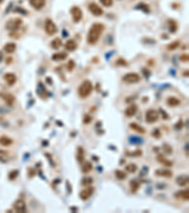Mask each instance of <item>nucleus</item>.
<instances>
[{
    "instance_id": "f257e3e1",
    "label": "nucleus",
    "mask_w": 189,
    "mask_h": 213,
    "mask_svg": "<svg viewBox=\"0 0 189 213\" xmlns=\"http://www.w3.org/2000/svg\"><path fill=\"white\" fill-rule=\"evenodd\" d=\"M104 25L101 23H94L89 28L88 34H87V42L90 45H94L98 42L101 34L103 33L104 30Z\"/></svg>"
},
{
    "instance_id": "f03ea898",
    "label": "nucleus",
    "mask_w": 189,
    "mask_h": 213,
    "mask_svg": "<svg viewBox=\"0 0 189 213\" xmlns=\"http://www.w3.org/2000/svg\"><path fill=\"white\" fill-rule=\"evenodd\" d=\"M93 91V84L90 81L86 80L81 83V84L78 88V94L80 98H87L91 95V93Z\"/></svg>"
},
{
    "instance_id": "7ed1b4c3",
    "label": "nucleus",
    "mask_w": 189,
    "mask_h": 213,
    "mask_svg": "<svg viewBox=\"0 0 189 213\" xmlns=\"http://www.w3.org/2000/svg\"><path fill=\"white\" fill-rule=\"evenodd\" d=\"M22 19L20 18H11L6 24V28L10 31H17L22 25Z\"/></svg>"
},
{
    "instance_id": "20e7f679",
    "label": "nucleus",
    "mask_w": 189,
    "mask_h": 213,
    "mask_svg": "<svg viewBox=\"0 0 189 213\" xmlns=\"http://www.w3.org/2000/svg\"><path fill=\"white\" fill-rule=\"evenodd\" d=\"M44 30H46L47 34H48L49 36L54 35L57 32V26L51 19L47 18L46 20V22H44Z\"/></svg>"
},
{
    "instance_id": "39448f33",
    "label": "nucleus",
    "mask_w": 189,
    "mask_h": 213,
    "mask_svg": "<svg viewBox=\"0 0 189 213\" xmlns=\"http://www.w3.org/2000/svg\"><path fill=\"white\" fill-rule=\"evenodd\" d=\"M159 118V113L154 109H150L147 110L146 113V121L149 124H152L156 122Z\"/></svg>"
},
{
    "instance_id": "423d86ee",
    "label": "nucleus",
    "mask_w": 189,
    "mask_h": 213,
    "mask_svg": "<svg viewBox=\"0 0 189 213\" xmlns=\"http://www.w3.org/2000/svg\"><path fill=\"white\" fill-rule=\"evenodd\" d=\"M122 80L127 84H136L138 81H140V76H139L137 73L134 72H130L126 74L124 77L122 78Z\"/></svg>"
},
{
    "instance_id": "0eeeda50",
    "label": "nucleus",
    "mask_w": 189,
    "mask_h": 213,
    "mask_svg": "<svg viewBox=\"0 0 189 213\" xmlns=\"http://www.w3.org/2000/svg\"><path fill=\"white\" fill-rule=\"evenodd\" d=\"M71 15H72L73 21L75 23H79L83 19V11L79 7L74 6L71 9Z\"/></svg>"
},
{
    "instance_id": "6e6552de",
    "label": "nucleus",
    "mask_w": 189,
    "mask_h": 213,
    "mask_svg": "<svg viewBox=\"0 0 189 213\" xmlns=\"http://www.w3.org/2000/svg\"><path fill=\"white\" fill-rule=\"evenodd\" d=\"M88 8H89L90 13L94 16H101L103 14V10L96 3H90Z\"/></svg>"
},
{
    "instance_id": "1a4fd4ad",
    "label": "nucleus",
    "mask_w": 189,
    "mask_h": 213,
    "mask_svg": "<svg viewBox=\"0 0 189 213\" xmlns=\"http://www.w3.org/2000/svg\"><path fill=\"white\" fill-rule=\"evenodd\" d=\"M13 208L16 212H19V213H24L27 211V206H26V203L24 202L23 200H17L16 202L14 203V206H13Z\"/></svg>"
},
{
    "instance_id": "9d476101",
    "label": "nucleus",
    "mask_w": 189,
    "mask_h": 213,
    "mask_svg": "<svg viewBox=\"0 0 189 213\" xmlns=\"http://www.w3.org/2000/svg\"><path fill=\"white\" fill-rule=\"evenodd\" d=\"M46 3H47V0H30V6L37 11L42 10L46 6Z\"/></svg>"
},
{
    "instance_id": "9b49d317",
    "label": "nucleus",
    "mask_w": 189,
    "mask_h": 213,
    "mask_svg": "<svg viewBox=\"0 0 189 213\" xmlns=\"http://www.w3.org/2000/svg\"><path fill=\"white\" fill-rule=\"evenodd\" d=\"M94 193V188H86L85 190H81L80 193V197L81 200H87L92 196V194Z\"/></svg>"
},
{
    "instance_id": "f8f14e48",
    "label": "nucleus",
    "mask_w": 189,
    "mask_h": 213,
    "mask_svg": "<svg viewBox=\"0 0 189 213\" xmlns=\"http://www.w3.org/2000/svg\"><path fill=\"white\" fill-rule=\"evenodd\" d=\"M137 110H138V107L136 104H130V106H128V108L125 110L126 117H133L134 115L137 113Z\"/></svg>"
},
{
    "instance_id": "ddd939ff",
    "label": "nucleus",
    "mask_w": 189,
    "mask_h": 213,
    "mask_svg": "<svg viewBox=\"0 0 189 213\" xmlns=\"http://www.w3.org/2000/svg\"><path fill=\"white\" fill-rule=\"evenodd\" d=\"M4 80L6 81V83L9 85H13L16 83V81H17V78H16L15 74H13V73H6L4 75Z\"/></svg>"
},
{
    "instance_id": "4468645a",
    "label": "nucleus",
    "mask_w": 189,
    "mask_h": 213,
    "mask_svg": "<svg viewBox=\"0 0 189 213\" xmlns=\"http://www.w3.org/2000/svg\"><path fill=\"white\" fill-rule=\"evenodd\" d=\"M12 143H13V140H12L11 137H7V136L0 137V145H1V146L9 147L11 145H12Z\"/></svg>"
},
{
    "instance_id": "2eb2a0df",
    "label": "nucleus",
    "mask_w": 189,
    "mask_h": 213,
    "mask_svg": "<svg viewBox=\"0 0 189 213\" xmlns=\"http://www.w3.org/2000/svg\"><path fill=\"white\" fill-rule=\"evenodd\" d=\"M156 175L161 176V177H166V178H171L173 173L170 170H158L156 171Z\"/></svg>"
},
{
    "instance_id": "dca6fc26",
    "label": "nucleus",
    "mask_w": 189,
    "mask_h": 213,
    "mask_svg": "<svg viewBox=\"0 0 189 213\" xmlns=\"http://www.w3.org/2000/svg\"><path fill=\"white\" fill-rule=\"evenodd\" d=\"M66 58H67V53L65 52H57L52 55V60L57 61V62H60V61H63Z\"/></svg>"
},
{
    "instance_id": "f3484780",
    "label": "nucleus",
    "mask_w": 189,
    "mask_h": 213,
    "mask_svg": "<svg viewBox=\"0 0 189 213\" xmlns=\"http://www.w3.org/2000/svg\"><path fill=\"white\" fill-rule=\"evenodd\" d=\"M64 47H65V48H66L68 51H74V50H77L78 45H77V43L74 40H68L67 42L65 43Z\"/></svg>"
},
{
    "instance_id": "a211bd4d",
    "label": "nucleus",
    "mask_w": 189,
    "mask_h": 213,
    "mask_svg": "<svg viewBox=\"0 0 189 213\" xmlns=\"http://www.w3.org/2000/svg\"><path fill=\"white\" fill-rule=\"evenodd\" d=\"M16 50V45L14 43H7L5 45V47H4V51L9 53H13L14 51Z\"/></svg>"
},
{
    "instance_id": "6ab92c4d",
    "label": "nucleus",
    "mask_w": 189,
    "mask_h": 213,
    "mask_svg": "<svg viewBox=\"0 0 189 213\" xmlns=\"http://www.w3.org/2000/svg\"><path fill=\"white\" fill-rule=\"evenodd\" d=\"M175 196H176V198L183 199L184 201H188V199H189V190H185L180 191V192H178V193H176Z\"/></svg>"
},
{
    "instance_id": "aec40b11",
    "label": "nucleus",
    "mask_w": 189,
    "mask_h": 213,
    "mask_svg": "<svg viewBox=\"0 0 189 213\" xmlns=\"http://www.w3.org/2000/svg\"><path fill=\"white\" fill-rule=\"evenodd\" d=\"M180 103H181L180 100L176 97H169L167 99V104L171 106V107H176V106L180 105Z\"/></svg>"
},
{
    "instance_id": "412c9836",
    "label": "nucleus",
    "mask_w": 189,
    "mask_h": 213,
    "mask_svg": "<svg viewBox=\"0 0 189 213\" xmlns=\"http://www.w3.org/2000/svg\"><path fill=\"white\" fill-rule=\"evenodd\" d=\"M157 160L161 163V164H163L164 166H166V167H171L172 166V162L171 161H169L168 160V159H166L165 156H164V155H162V154H159L158 156H157Z\"/></svg>"
},
{
    "instance_id": "4be33fe9",
    "label": "nucleus",
    "mask_w": 189,
    "mask_h": 213,
    "mask_svg": "<svg viewBox=\"0 0 189 213\" xmlns=\"http://www.w3.org/2000/svg\"><path fill=\"white\" fill-rule=\"evenodd\" d=\"M177 184L181 187H184L188 184V176L187 175H181L177 178Z\"/></svg>"
},
{
    "instance_id": "5701e85b",
    "label": "nucleus",
    "mask_w": 189,
    "mask_h": 213,
    "mask_svg": "<svg viewBox=\"0 0 189 213\" xmlns=\"http://www.w3.org/2000/svg\"><path fill=\"white\" fill-rule=\"evenodd\" d=\"M130 128L134 130L135 132H137L139 134H145L146 133V130L144 129V127L138 125L137 123H130Z\"/></svg>"
},
{
    "instance_id": "b1692460",
    "label": "nucleus",
    "mask_w": 189,
    "mask_h": 213,
    "mask_svg": "<svg viewBox=\"0 0 189 213\" xmlns=\"http://www.w3.org/2000/svg\"><path fill=\"white\" fill-rule=\"evenodd\" d=\"M3 100H5L8 105H12L15 100V98L11 94H5V95H3Z\"/></svg>"
},
{
    "instance_id": "393cba45",
    "label": "nucleus",
    "mask_w": 189,
    "mask_h": 213,
    "mask_svg": "<svg viewBox=\"0 0 189 213\" xmlns=\"http://www.w3.org/2000/svg\"><path fill=\"white\" fill-rule=\"evenodd\" d=\"M168 28H169V30L170 32H172V33H175L176 31H177L178 30V24L177 22L175 21V20H169L168 21Z\"/></svg>"
},
{
    "instance_id": "a878e982",
    "label": "nucleus",
    "mask_w": 189,
    "mask_h": 213,
    "mask_svg": "<svg viewBox=\"0 0 189 213\" xmlns=\"http://www.w3.org/2000/svg\"><path fill=\"white\" fill-rule=\"evenodd\" d=\"M92 169H93L92 163L87 161V162H84L83 163V167H81V171H83V173H90V171H92Z\"/></svg>"
},
{
    "instance_id": "bb28decb",
    "label": "nucleus",
    "mask_w": 189,
    "mask_h": 213,
    "mask_svg": "<svg viewBox=\"0 0 189 213\" xmlns=\"http://www.w3.org/2000/svg\"><path fill=\"white\" fill-rule=\"evenodd\" d=\"M61 45H63V43H61V40L60 38H55L51 42V47H52V48H54V50H58V48H60L61 47Z\"/></svg>"
},
{
    "instance_id": "cd10ccee",
    "label": "nucleus",
    "mask_w": 189,
    "mask_h": 213,
    "mask_svg": "<svg viewBox=\"0 0 189 213\" xmlns=\"http://www.w3.org/2000/svg\"><path fill=\"white\" fill-rule=\"evenodd\" d=\"M130 190H131V192H133V193H135V192H137V190H139V187H140L139 183L137 181H135V180H133V181H130Z\"/></svg>"
},
{
    "instance_id": "c85d7f7f",
    "label": "nucleus",
    "mask_w": 189,
    "mask_h": 213,
    "mask_svg": "<svg viewBox=\"0 0 189 213\" xmlns=\"http://www.w3.org/2000/svg\"><path fill=\"white\" fill-rule=\"evenodd\" d=\"M114 173H116V177L119 180H124L127 178V174L125 173V171H123L116 170L114 171Z\"/></svg>"
},
{
    "instance_id": "c756f323",
    "label": "nucleus",
    "mask_w": 189,
    "mask_h": 213,
    "mask_svg": "<svg viewBox=\"0 0 189 213\" xmlns=\"http://www.w3.org/2000/svg\"><path fill=\"white\" fill-rule=\"evenodd\" d=\"M84 160V150L80 147L79 149H78V161L80 163H83Z\"/></svg>"
},
{
    "instance_id": "7c9ffc66",
    "label": "nucleus",
    "mask_w": 189,
    "mask_h": 213,
    "mask_svg": "<svg viewBox=\"0 0 189 213\" xmlns=\"http://www.w3.org/2000/svg\"><path fill=\"white\" fill-rule=\"evenodd\" d=\"M180 46V41H174V42L170 43L169 45H167V50H174L176 48H178Z\"/></svg>"
},
{
    "instance_id": "2f4dec72",
    "label": "nucleus",
    "mask_w": 189,
    "mask_h": 213,
    "mask_svg": "<svg viewBox=\"0 0 189 213\" xmlns=\"http://www.w3.org/2000/svg\"><path fill=\"white\" fill-rule=\"evenodd\" d=\"M136 170H137V166L133 163H130V164H129V165H127V167H126V171H129V173H135Z\"/></svg>"
},
{
    "instance_id": "473e14b6",
    "label": "nucleus",
    "mask_w": 189,
    "mask_h": 213,
    "mask_svg": "<svg viewBox=\"0 0 189 213\" xmlns=\"http://www.w3.org/2000/svg\"><path fill=\"white\" fill-rule=\"evenodd\" d=\"M99 1L105 7H111L114 4V0H99Z\"/></svg>"
},
{
    "instance_id": "72a5a7b5",
    "label": "nucleus",
    "mask_w": 189,
    "mask_h": 213,
    "mask_svg": "<svg viewBox=\"0 0 189 213\" xmlns=\"http://www.w3.org/2000/svg\"><path fill=\"white\" fill-rule=\"evenodd\" d=\"M163 150L165 151L167 154H172V148H171V147H170L169 145H168V144H166V143H165V144H164V146H163Z\"/></svg>"
},
{
    "instance_id": "f704fd0d",
    "label": "nucleus",
    "mask_w": 189,
    "mask_h": 213,
    "mask_svg": "<svg viewBox=\"0 0 189 213\" xmlns=\"http://www.w3.org/2000/svg\"><path fill=\"white\" fill-rule=\"evenodd\" d=\"M75 68V62L73 60H69L67 64V69L68 71H73V69Z\"/></svg>"
},
{
    "instance_id": "c9c22d12",
    "label": "nucleus",
    "mask_w": 189,
    "mask_h": 213,
    "mask_svg": "<svg viewBox=\"0 0 189 213\" xmlns=\"http://www.w3.org/2000/svg\"><path fill=\"white\" fill-rule=\"evenodd\" d=\"M83 183V186H86V185H90V184H92L93 183V179L92 178H90V177H88V178H83V181H81Z\"/></svg>"
},
{
    "instance_id": "e433bc0d",
    "label": "nucleus",
    "mask_w": 189,
    "mask_h": 213,
    "mask_svg": "<svg viewBox=\"0 0 189 213\" xmlns=\"http://www.w3.org/2000/svg\"><path fill=\"white\" fill-rule=\"evenodd\" d=\"M17 175H18V171H11V173H10V175H9V178H10L11 180H13V179H15L16 177H17Z\"/></svg>"
},
{
    "instance_id": "4c0bfd02",
    "label": "nucleus",
    "mask_w": 189,
    "mask_h": 213,
    "mask_svg": "<svg viewBox=\"0 0 189 213\" xmlns=\"http://www.w3.org/2000/svg\"><path fill=\"white\" fill-rule=\"evenodd\" d=\"M152 136L156 138H160L161 137V133H160V130L159 129H155L153 132H152Z\"/></svg>"
},
{
    "instance_id": "58836bf2",
    "label": "nucleus",
    "mask_w": 189,
    "mask_h": 213,
    "mask_svg": "<svg viewBox=\"0 0 189 213\" xmlns=\"http://www.w3.org/2000/svg\"><path fill=\"white\" fill-rule=\"evenodd\" d=\"M180 60L182 61V62H188V60H189L188 54H185V53H184V54H183L182 56L180 57Z\"/></svg>"
},
{
    "instance_id": "ea45409f",
    "label": "nucleus",
    "mask_w": 189,
    "mask_h": 213,
    "mask_svg": "<svg viewBox=\"0 0 189 213\" xmlns=\"http://www.w3.org/2000/svg\"><path fill=\"white\" fill-rule=\"evenodd\" d=\"M92 120V117H90V116H85L84 118H83V123L84 124H89L90 122H91Z\"/></svg>"
},
{
    "instance_id": "a19ab883",
    "label": "nucleus",
    "mask_w": 189,
    "mask_h": 213,
    "mask_svg": "<svg viewBox=\"0 0 189 213\" xmlns=\"http://www.w3.org/2000/svg\"><path fill=\"white\" fill-rule=\"evenodd\" d=\"M8 60V62H7V64H10L11 62H12V59H11V58H9V59H7Z\"/></svg>"
},
{
    "instance_id": "79ce46f5",
    "label": "nucleus",
    "mask_w": 189,
    "mask_h": 213,
    "mask_svg": "<svg viewBox=\"0 0 189 213\" xmlns=\"http://www.w3.org/2000/svg\"><path fill=\"white\" fill-rule=\"evenodd\" d=\"M2 1H3V0H0V3H1V2H2Z\"/></svg>"
}]
</instances>
